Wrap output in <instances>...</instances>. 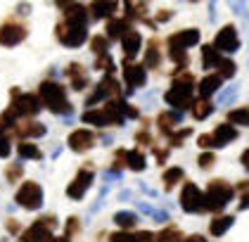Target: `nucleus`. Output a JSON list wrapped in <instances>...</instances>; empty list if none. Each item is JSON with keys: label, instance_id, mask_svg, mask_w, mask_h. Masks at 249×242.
<instances>
[{"label": "nucleus", "instance_id": "nucleus-44", "mask_svg": "<svg viewBox=\"0 0 249 242\" xmlns=\"http://www.w3.org/2000/svg\"><path fill=\"white\" fill-rule=\"evenodd\" d=\"M21 173H24L21 164H10V167L5 168V178H7L10 183H17V181L21 178Z\"/></svg>", "mask_w": 249, "mask_h": 242}, {"label": "nucleus", "instance_id": "nucleus-40", "mask_svg": "<svg viewBox=\"0 0 249 242\" xmlns=\"http://www.w3.org/2000/svg\"><path fill=\"white\" fill-rule=\"evenodd\" d=\"M192 135V129H178L173 130L171 135H169V145H173V148H180V143L185 140V138H190Z\"/></svg>", "mask_w": 249, "mask_h": 242}, {"label": "nucleus", "instance_id": "nucleus-22", "mask_svg": "<svg viewBox=\"0 0 249 242\" xmlns=\"http://www.w3.org/2000/svg\"><path fill=\"white\" fill-rule=\"evenodd\" d=\"M223 86V78L218 74H209V76H204L199 83H197V91H199V97L202 100H209L211 95L216 93L218 88Z\"/></svg>", "mask_w": 249, "mask_h": 242}, {"label": "nucleus", "instance_id": "nucleus-20", "mask_svg": "<svg viewBox=\"0 0 249 242\" xmlns=\"http://www.w3.org/2000/svg\"><path fill=\"white\" fill-rule=\"evenodd\" d=\"M169 43L178 45V48H183V50H188V48H192V45L199 43V31H197V29H183V31H176V34L169 36Z\"/></svg>", "mask_w": 249, "mask_h": 242}, {"label": "nucleus", "instance_id": "nucleus-10", "mask_svg": "<svg viewBox=\"0 0 249 242\" xmlns=\"http://www.w3.org/2000/svg\"><path fill=\"white\" fill-rule=\"evenodd\" d=\"M218 53H237V48H240V36H237V29H235V24H226V26H221L218 31H216V36H213V43H211Z\"/></svg>", "mask_w": 249, "mask_h": 242}, {"label": "nucleus", "instance_id": "nucleus-43", "mask_svg": "<svg viewBox=\"0 0 249 242\" xmlns=\"http://www.w3.org/2000/svg\"><path fill=\"white\" fill-rule=\"evenodd\" d=\"M213 164H216V154H213V152H202V154L197 157V167L204 168V171L211 168Z\"/></svg>", "mask_w": 249, "mask_h": 242}, {"label": "nucleus", "instance_id": "nucleus-45", "mask_svg": "<svg viewBox=\"0 0 249 242\" xmlns=\"http://www.w3.org/2000/svg\"><path fill=\"white\" fill-rule=\"evenodd\" d=\"M78 230H81V221H78L76 216L67 219V228H64V233H67V235H64V238H67V240H71V238L76 235Z\"/></svg>", "mask_w": 249, "mask_h": 242}, {"label": "nucleus", "instance_id": "nucleus-29", "mask_svg": "<svg viewBox=\"0 0 249 242\" xmlns=\"http://www.w3.org/2000/svg\"><path fill=\"white\" fill-rule=\"evenodd\" d=\"M185 178V173H183V168L180 167H171L166 168L164 173H161V183H164V190H173L176 183H180Z\"/></svg>", "mask_w": 249, "mask_h": 242}, {"label": "nucleus", "instance_id": "nucleus-11", "mask_svg": "<svg viewBox=\"0 0 249 242\" xmlns=\"http://www.w3.org/2000/svg\"><path fill=\"white\" fill-rule=\"evenodd\" d=\"M93 181H95V171H93V168H88V167L78 168L74 181L67 186V195H69L71 200H83L86 192H88V187L93 186Z\"/></svg>", "mask_w": 249, "mask_h": 242}, {"label": "nucleus", "instance_id": "nucleus-12", "mask_svg": "<svg viewBox=\"0 0 249 242\" xmlns=\"http://www.w3.org/2000/svg\"><path fill=\"white\" fill-rule=\"evenodd\" d=\"M119 91H121V88H119V81H116L114 76H105V78L95 86V91L86 97V107H90V110H93V105H95V102H100V100H109L112 95L116 97Z\"/></svg>", "mask_w": 249, "mask_h": 242}, {"label": "nucleus", "instance_id": "nucleus-38", "mask_svg": "<svg viewBox=\"0 0 249 242\" xmlns=\"http://www.w3.org/2000/svg\"><path fill=\"white\" fill-rule=\"evenodd\" d=\"M90 50H93L97 57L109 55V38L105 36V34H102V36H93L90 38Z\"/></svg>", "mask_w": 249, "mask_h": 242}, {"label": "nucleus", "instance_id": "nucleus-35", "mask_svg": "<svg viewBox=\"0 0 249 242\" xmlns=\"http://www.w3.org/2000/svg\"><path fill=\"white\" fill-rule=\"evenodd\" d=\"M230 126H249V107H237L228 112Z\"/></svg>", "mask_w": 249, "mask_h": 242}, {"label": "nucleus", "instance_id": "nucleus-27", "mask_svg": "<svg viewBox=\"0 0 249 242\" xmlns=\"http://www.w3.org/2000/svg\"><path fill=\"white\" fill-rule=\"evenodd\" d=\"M81 121L88 124V126H109V121H107V116H105V112H102V107L86 110V112L81 114Z\"/></svg>", "mask_w": 249, "mask_h": 242}, {"label": "nucleus", "instance_id": "nucleus-14", "mask_svg": "<svg viewBox=\"0 0 249 242\" xmlns=\"http://www.w3.org/2000/svg\"><path fill=\"white\" fill-rule=\"evenodd\" d=\"M69 149H74V152H88V149L95 148V133L88 129H78L74 133H69Z\"/></svg>", "mask_w": 249, "mask_h": 242}, {"label": "nucleus", "instance_id": "nucleus-52", "mask_svg": "<svg viewBox=\"0 0 249 242\" xmlns=\"http://www.w3.org/2000/svg\"><path fill=\"white\" fill-rule=\"evenodd\" d=\"M154 157H157L159 162H166V157H169V152H166V149H154Z\"/></svg>", "mask_w": 249, "mask_h": 242}, {"label": "nucleus", "instance_id": "nucleus-7", "mask_svg": "<svg viewBox=\"0 0 249 242\" xmlns=\"http://www.w3.org/2000/svg\"><path fill=\"white\" fill-rule=\"evenodd\" d=\"M15 202L21 209H29V211H36L43 206V187L36 181H24L15 195Z\"/></svg>", "mask_w": 249, "mask_h": 242}, {"label": "nucleus", "instance_id": "nucleus-36", "mask_svg": "<svg viewBox=\"0 0 249 242\" xmlns=\"http://www.w3.org/2000/svg\"><path fill=\"white\" fill-rule=\"evenodd\" d=\"M124 10H126V19H142L145 21V17H147V5H142V2H126Z\"/></svg>", "mask_w": 249, "mask_h": 242}, {"label": "nucleus", "instance_id": "nucleus-1", "mask_svg": "<svg viewBox=\"0 0 249 242\" xmlns=\"http://www.w3.org/2000/svg\"><path fill=\"white\" fill-rule=\"evenodd\" d=\"M38 100L40 105L45 110H50L53 114H71V102L67 97V88L57 81L45 78L38 86Z\"/></svg>", "mask_w": 249, "mask_h": 242}, {"label": "nucleus", "instance_id": "nucleus-3", "mask_svg": "<svg viewBox=\"0 0 249 242\" xmlns=\"http://www.w3.org/2000/svg\"><path fill=\"white\" fill-rule=\"evenodd\" d=\"M232 197H235V187L230 186L228 181H223V178H213V181H209V186L204 190L207 211L218 214L221 209L228 206V202H232Z\"/></svg>", "mask_w": 249, "mask_h": 242}, {"label": "nucleus", "instance_id": "nucleus-37", "mask_svg": "<svg viewBox=\"0 0 249 242\" xmlns=\"http://www.w3.org/2000/svg\"><path fill=\"white\" fill-rule=\"evenodd\" d=\"M12 126H17V114L7 107L5 112L0 114V135H7V130H15Z\"/></svg>", "mask_w": 249, "mask_h": 242}, {"label": "nucleus", "instance_id": "nucleus-26", "mask_svg": "<svg viewBox=\"0 0 249 242\" xmlns=\"http://www.w3.org/2000/svg\"><path fill=\"white\" fill-rule=\"evenodd\" d=\"M116 2H90L88 5V12L95 19H112L116 12Z\"/></svg>", "mask_w": 249, "mask_h": 242}, {"label": "nucleus", "instance_id": "nucleus-16", "mask_svg": "<svg viewBox=\"0 0 249 242\" xmlns=\"http://www.w3.org/2000/svg\"><path fill=\"white\" fill-rule=\"evenodd\" d=\"M67 76H69V83H71V88L74 91H86L88 88V83H90V78H88V69H83V64H78V62H71L69 67H67Z\"/></svg>", "mask_w": 249, "mask_h": 242}, {"label": "nucleus", "instance_id": "nucleus-55", "mask_svg": "<svg viewBox=\"0 0 249 242\" xmlns=\"http://www.w3.org/2000/svg\"><path fill=\"white\" fill-rule=\"evenodd\" d=\"M53 242H71V240H67V238H55Z\"/></svg>", "mask_w": 249, "mask_h": 242}, {"label": "nucleus", "instance_id": "nucleus-34", "mask_svg": "<svg viewBox=\"0 0 249 242\" xmlns=\"http://www.w3.org/2000/svg\"><path fill=\"white\" fill-rule=\"evenodd\" d=\"M17 152H19L21 159H43V152H40L38 145L29 143V140H21L17 145Z\"/></svg>", "mask_w": 249, "mask_h": 242}, {"label": "nucleus", "instance_id": "nucleus-31", "mask_svg": "<svg viewBox=\"0 0 249 242\" xmlns=\"http://www.w3.org/2000/svg\"><path fill=\"white\" fill-rule=\"evenodd\" d=\"M218 62H221V53L213 45H202V67L204 69H216Z\"/></svg>", "mask_w": 249, "mask_h": 242}, {"label": "nucleus", "instance_id": "nucleus-18", "mask_svg": "<svg viewBox=\"0 0 249 242\" xmlns=\"http://www.w3.org/2000/svg\"><path fill=\"white\" fill-rule=\"evenodd\" d=\"M105 36L109 38V40H121V38L126 36L128 31H131V21L126 17H112V19H107V26H105Z\"/></svg>", "mask_w": 249, "mask_h": 242}, {"label": "nucleus", "instance_id": "nucleus-2", "mask_svg": "<svg viewBox=\"0 0 249 242\" xmlns=\"http://www.w3.org/2000/svg\"><path fill=\"white\" fill-rule=\"evenodd\" d=\"M192 86H195V76L192 74H176L173 76L171 88L164 93L166 105L176 107V112L192 107V102H195V100H192Z\"/></svg>", "mask_w": 249, "mask_h": 242}, {"label": "nucleus", "instance_id": "nucleus-50", "mask_svg": "<svg viewBox=\"0 0 249 242\" xmlns=\"http://www.w3.org/2000/svg\"><path fill=\"white\" fill-rule=\"evenodd\" d=\"M171 17H173V12H171V10H161V12L157 15V19H159V21H169Z\"/></svg>", "mask_w": 249, "mask_h": 242}, {"label": "nucleus", "instance_id": "nucleus-4", "mask_svg": "<svg viewBox=\"0 0 249 242\" xmlns=\"http://www.w3.org/2000/svg\"><path fill=\"white\" fill-rule=\"evenodd\" d=\"M55 36H57V40L64 48H81L88 40V26H78V24H71V21L62 19L55 26Z\"/></svg>", "mask_w": 249, "mask_h": 242}, {"label": "nucleus", "instance_id": "nucleus-53", "mask_svg": "<svg viewBox=\"0 0 249 242\" xmlns=\"http://www.w3.org/2000/svg\"><path fill=\"white\" fill-rule=\"evenodd\" d=\"M240 162H242V167L247 168L249 171V149H245V152H242V157H240Z\"/></svg>", "mask_w": 249, "mask_h": 242}, {"label": "nucleus", "instance_id": "nucleus-30", "mask_svg": "<svg viewBox=\"0 0 249 242\" xmlns=\"http://www.w3.org/2000/svg\"><path fill=\"white\" fill-rule=\"evenodd\" d=\"M211 112H213V105H211L209 100H195L192 102V116H195V121H204V119H209Z\"/></svg>", "mask_w": 249, "mask_h": 242}, {"label": "nucleus", "instance_id": "nucleus-47", "mask_svg": "<svg viewBox=\"0 0 249 242\" xmlns=\"http://www.w3.org/2000/svg\"><path fill=\"white\" fill-rule=\"evenodd\" d=\"M109 242H135V235L126 233V230H116L109 235Z\"/></svg>", "mask_w": 249, "mask_h": 242}, {"label": "nucleus", "instance_id": "nucleus-48", "mask_svg": "<svg viewBox=\"0 0 249 242\" xmlns=\"http://www.w3.org/2000/svg\"><path fill=\"white\" fill-rule=\"evenodd\" d=\"M135 143H138V145H145V148H147V145H152V135H150V133H147L145 129L138 130V133H135Z\"/></svg>", "mask_w": 249, "mask_h": 242}, {"label": "nucleus", "instance_id": "nucleus-9", "mask_svg": "<svg viewBox=\"0 0 249 242\" xmlns=\"http://www.w3.org/2000/svg\"><path fill=\"white\" fill-rule=\"evenodd\" d=\"M180 209L188 211V214H199V211H207V205H204V192L197 187V183H183V190H180Z\"/></svg>", "mask_w": 249, "mask_h": 242}, {"label": "nucleus", "instance_id": "nucleus-17", "mask_svg": "<svg viewBox=\"0 0 249 242\" xmlns=\"http://www.w3.org/2000/svg\"><path fill=\"white\" fill-rule=\"evenodd\" d=\"M124 100L121 97H114V100H107L105 105H102V112H105V116H107V121L112 124V126H121L124 124Z\"/></svg>", "mask_w": 249, "mask_h": 242}, {"label": "nucleus", "instance_id": "nucleus-8", "mask_svg": "<svg viewBox=\"0 0 249 242\" xmlns=\"http://www.w3.org/2000/svg\"><path fill=\"white\" fill-rule=\"evenodd\" d=\"M53 228H55V216H40L38 221L29 225L21 233V242H53Z\"/></svg>", "mask_w": 249, "mask_h": 242}, {"label": "nucleus", "instance_id": "nucleus-6", "mask_svg": "<svg viewBox=\"0 0 249 242\" xmlns=\"http://www.w3.org/2000/svg\"><path fill=\"white\" fill-rule=\"evenodd\" d=\"M10 110L17 114V116H24V119H34L36 114L43 110V105H40L38 95L34 93H21V91H12V105H10Z\"/></svg>", "mask_w": 249, "mask_h": 242}, {"label": "nucleus", "instance_id": "nucleus-13", "mask_svg": "<svg viewBox=\"0 0 249 242\" xmlns=\"http://www.w3.org/2000/svg\"><path fill=\"white\" fill-rule=\"evenodd\" d=\"M124 81L128 86V93H133L135 88H140V86L147 83V69L142 64H135V62H126L124 59Z\"/></svg>", "mask_w": 249, "mask_h": 242}, {"label": "nucleus", "instance_id": "nucleus-49", "mask_svg": "<svg viewBox=\"0 0 249 242\" xmlns=\"http://www.w3.org/2000/svg\"><path fill=\"white\" fill-rule=\"evenodd\" d=\"M124 116H128V119H138V110H135L133 105H124Z\"/></svg>", "mask_w": 249, "mask_h": 242}, {"label": "nucleus", "instance_id": "nucleus-54", "mask_svg": "<svg viewBox=\"0 0 249 242\" xmlns=\"http://www.w3.org/2000/svg\"><path fill=\"white\" fill-rule=\"evenodd\" d=\"M185 242H207L204 235H190V238H185Z\"/></svg>", "mask_w": 249, "mask_h": 242}, {"label": "nucleus", "instance_id": "nucleus-21", "mask_svg": "<svg viewBox=\"0 0 249 242\" xmlns=\"http://www.w3.org/2000/svg\"><path fill=\"white\" fill-rule=\"evenodd\" d=\"M45 126L40 124V121H34V119H26L24 124H17V129H15V133L19 135V138H43L45 135Z\"/></svg>", "mask_w": 249, "mask_h": 242}, {"label": "nucleus", "instance_id": "nucleus-15", "mask_svg": "<svg viewBox=\"0 0 249 242\" xmlns=\"http://www.w3.org/2000/svg\"><path fill=\"white\" fill-rule=\"evenodd\" d=\"M209 135H211L213 148H226V145H230V143L237 138V129H235V126H230L228 121H226V124H218Z\"/></svg>", "mask_w": 249, "mask_h": 242}, {"label": "nucleus", "instance_id": "nucleus-23", "mask_svg": "<svg viewBox=\"0 0 249 242\" xmlns=\"http://www.w3.org/2000/svg\"><path fill=\"white\" fill-rule=\"evenodd\" d=\"M180 124V112H169V110H164V112L157 116V126H159V130L169 138L173 133V129Z\"/></svg>", "mask_w": 249, "mask_h": 242}, {"label": "nucleus", "instance_id": "nucleus-19", "mask_svg": "<svg viewBox=\"0 0 249 242\" xmlns=\"http://www.w3.org/2000/svg\"><path fill=\"white\" fill-rule=\"evenodd\" d=\"M140 45H142V36L138 34V31H128L126 36L121 38V50H124V59L126 62H131L138 53H140Z\"/></svg>", "mask_w": 249, "mask_h": 242}, {"label": "nucleus", "instance_id": "nucleus-41", "mask_svg": "<svg viewBox=\"0 0 249 242\" xmlns=\"http://www.w3.org/2000/svg\"><path fill=\"white\" fill-rule=\"evenodd\" d=\"M95 69L107 72V76H112V72H114V59H112L109 55H100L95 59Z\"/></svg>", "mask_w": 249, "mask_h": 242}, {"label": "nucleus", "instance_id": "nucleus-24", "mask_svg": "<svg viewBox=\"0 0 249 242\" xmlns=\"http://www.w3.org/2000/svg\"><path fill=\"white\" fill-rule=\"evenodd\" d=\"M161 64V50H159V40L152 38L147 43V50H145V59H142V67L145 69H159Z\"/></svg>", "mask_w": 249, "mask_h": 242}, {"label": "nucleus", "instance_id": "nucleus-32", "mask_svg": "<svg viewBox=\"0 0 249 242\" xmlns=\"http://www.w3.org/2000/svg\"><path fill=\"white\" fill-rule=\"evenodd\" d=\"M157 242H185L183 238V230L178 225H166L161 233H157Z\"/></svg>", "mask_w": 249, "mask_h": 242}, {"label": "nucleus", "instance_id": "nucleus-39", "mask_svg": "<svg viewBox=\"0 0 249 242\" xmlns=\"http://www.w3.org/2000/svg\"><path fill=\"white\" fill-rule=\"evenodd\" d=\"M216 74L221 76V78H232L235 76V69H237V64L232 62V59H228V57H221V62L216 64Z\"/></svg>", "mask_w": 249, "mask_h": 242}, {"label": "nucleus", "instance_id": "nucleus-33", "mask_svg": "<svg viewBox=\"0 0 249 242\" xmlns=\"http://www.w3.org/2000/svg\"><path fill=\"white\" fill-rule=\"evenodd\" d=\"M114 223L121 228V230H131V228H135L138 225V216H135L133 211H116L114 214Z\"/></svg>", "mask_w": 249, "mask_h": 242}, {"label": "nucleus", "instance_id": "nucleus-46", "mask_svg": "<svg viewBox=\"0 0 249 242\" xmlns=\"http://www.w3.org/2000/svg\"><path fill=\"white\" fill-rule=\"evenodd\" d=\"M10 152H12V140H10V135H0V159L10 157Z\"/></svg>", "mask_w": 249, "mask_h": 242}, {"label": "nucleus", "instance_id": "nucleus-51", "mask_svg": "<svg viewBox=\"0 0 249 242\" xmlns=\"http://www.w3.org/2000/svg\"><path fill=\"white\" fill-rule=\"evenodd\" d=\"M7 233H19V223H17L15 219H10V221H7Z\"/></svg>", "mask_w": 249, "mask_h": 242}, {"label": "nucleus", "instance_id": "nucleus-25", "mask_svg": "<svg viewBox=\"0 0 249 242\" xmlns=\"http://www.w3.org/2000/svg\"><path fill=\"white\" fill-rule=\"evenodd\" d=\"M235 223V219L232 216H228V214H223V216H213L209 223V233L213 235V238H221V235H226L230 230V225Z\"/></svg>", "mask_w": 249, "mask_h": 242}, {"label": "nucleus", "instance_id": "nucleus-5", "mask_svg": "<svg viewBox=\"0 0 249 242\" xmlns=\"http://www.w3.org/2000/svg\"><path fill=\"white\" fill-rule=\"evenodd\" d=\"M26 36H29V26L19 17H7L0 24V45H5V48L19 45Z\"/></svg>", "mask_w": 249, "mask_h": 242}, {"label": "nucleus", "instance_id": "nucleus-42", "mask_svg": "<svg viewBox=\"0 0 249 242\" xmlns=\"http://www.w3.org/2000/svg\"><path fill=\"white\" fill-rule=\"evenodd\" d=\"M237 192H240V211H245L249 209V181H240Z\"/></svg>", "mask_w": 249, "mask_h": 242}, {"label": "nucleus", "instance_id": "nucleus-28", "mask_svg": "<svg viewBox=\"0 0 249 242\" xmlns=\"http://www.w3.org/2000/svg\"><path fill=\"white\" fill-rule=\"evenodd\" d=\"M126 167L131 168V171H145V167H147L145 152L142 149H128L126 152Z\"/></svg>", "mask_w": 249, "mask_h": 242}]
</instances>
